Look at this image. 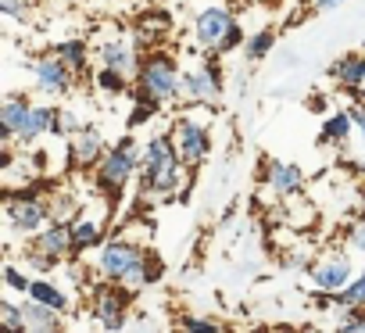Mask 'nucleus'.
<instances>
[{
  "mask_svg": "<svg viewBox=\"0 0 365 333\" xmlns=\"http://www.w3.org/2000/svg\"><path fill=\"white\" fill-rule=\"evenodd\" d=\"M97 276L125 283L133 290H143V287H154L165 276V262L150 247H143L140 240L115 233L97 247Z\"/></svg>",
  "mask_w": 365,
  "mask_h": 333,
  "instance_id": "nucleus-1",
  "label": "nucleus"
},
{
  "mask_svg": "<svg viewBox=\"0 0 365 333\" xmlns=\"http://www.w3.org/2000/svg\"><path fill=\"white\" fill-rule=\"evenodd\" d=\"M140 169H143V143L133 136V129H125L108 150L104 158L93 165V194L104 201V205H118L122 194L129 190L133 180H140Z\"/></svg>",
  "mask_w": 365,
  "mask_h": 333,
  "instance_id": "nucleus-2",
  "label": "nucleus"
},
{
  "mask_svg": "<svg viewBox=\"0 0 365 333\" xmlns=\"http://www.w3.org/2000/svg\"><path fill=\"white\" fill-rule=\"evenodd\" d=\"M133 97H147L161 108L182 101V68L175 54L168 51H147L136 76H133Z\"/></svg>",
  "mask_w": 365,
  "mask_h": 333,
  "instance_id": "nucleus-3",
  "label": "nucleus"
},
{
  "mask_svg": "<svg viewBox=\"0 0 365 333\" xmlns=\"http://www.w3.org/2000/svg\"><path fill=\"white\" fill-rule=\"evenodd\" d=\"M47 187L26 183V187H11L4 194V219H8V233L11 237H33L40 233L51 219H54V201L51 194H43Z\"/></svg>",
  "mask_w": 365,
  "mask_h": 333,
  "instance_id": "nucleus-4",
  "label": "nucleus"
},
{
  "mask_svg": "<svg viewBox=\"0 0 365 333\" xmlns=\"http://www.w3.org/2000/svg\"><path fill=\"white\" fill-rule=\"evenodd\" d=\"M226 97V68H222V54L205 51L201 65L182 68V101L194 108H219Z\"/></svg>",
  "mask_w": 365,
  "mask_h": 333,
  "instance_id": "nucleus-5",
  "label": "nucleus"
},
{
  "mask_svg": "<svg viewBox=\"0 0 365 333\" xmlns=\"http://www.w3.org/2000/svg\"><path fill=\"white\" fill-rule=\"evenodd\" d=\"M190 169L187 161H182V154H168L154 165H147V169L140 173V198H150V201H172V198H187L182 190H187L190 183Z\"/></svg>",
  "mask_w": 365,
  "mask_h": 333,
  "instance_id": "nucleus-6",
  "label": "nucleus"
},
{
  "mask_svg": "<svg viewBox=\"0 0 365 333\" xmlns=\"http://www.w3.org/2000/svg\"><path fill=\"white\" fill-rule=\"evenodd\" d=\"M129 312H133V287L101 276V283H93L90 290V319L101 329H125Z\"/></svg>",
  "mask_w": 365,
  "mask_h": 333,
  "instance_id": "nucleus-7",
  "label": "nucleus"
},
{
  "mask_svg": "<svg viewBox=\"0 0 365 333\" xmlns=\"http://www.w3.org/2000/svg\"><path fill=\"white\" fill-rule=\"evenodd\" d=\"M26 68H29V76H33V93H40V97H47V101H61V97H68L76 86H79V76L47 47L43 54H36L33 61H26Z\"/></svg>",
  "mask_w": 365,
  "mask_h": 333,
  "instance_id": "nucleus-8",
  "label": "nucleus"
},
{
  "mask_svg": "<svg viewBox=\"0 0 365 333\" xmlns=\"http://www.w3.org/2000/svg\"><path fill=\"white\" fill-rule=\"evenodd\" d=\"M172 133H175V143H179V154H182V161H187V169L190 173H197L201 165L212 158V125L205 122V118H197V115H175V122H172Z\"/></svg>",
  "mask_w": 365,
  "mask_h": 333,
  "instance_id": "nucleus-9",
  "label": "nucleus"
},
{
  "mask_svg": "<svg viewBox=\"0 0 365 333\" xmlns=\"http://www.w3.org/2000/svg\"><path fill=\"white\" fill-rule=\"evenodd\" d=\"M354 251H326L322 258H315L308 265V287L312 290H329V294H340L351 280H354Z\"/></svg>",
  "mask_w": 365,
  "mask_h": 333,
  "instance_id": "nucleus-10",
  "label": "nucleus"
},
{
  "mask_svg": "<svg viewBox=\"0 0 365 333\" xmlns=\"http://www.w3.org/2000/svg\"><path fill=\"white\" fill-rule=\"evenodd\" d=\"M61 111H65V108H58L54 101H33V108H29L22 129L15 133V143H19V147H33V143H40L43 136H58V140L65 136V140H68V129H65Z\"/></svg>",
  "mask_w": 365,
  "mask_h": 333,
  "instance_id": "nucleus-11",
  "label": "nucleus"
},
{
  "mask_svg": "<svg viewBox=\"0 0 365 333\" xmlns=\"http://www.w3.org/2000/svg\"><path fill=\"white\" fill-rule=\"evenodd\" d=\"M108 147H111V143H108L104 129L86 122L79 133L68 136V147H65V169H68V173H93V165L104 158Z\"/></svg>",
  "mask_w": 365,
  "mask_h": 333,
  "instance_id": "nucleus-12",
  "label": "nucleus"
},
{
  "mask_svg": "<svg viewBox=\"0 0 365 333\" xmlns=\"http://www.w3.org/2000/svg\"><path fill=\"white\" fill-rule=\"evenodd\" d=\"M262 183L265 190L276 198V201H294L301 198L308 176L297 161H287V158H265L262 161Z\"/></svg>",
  "mask_w": 365,
  "mask_h": 333,
  "instance_id": "nucleus-13",
  "label": "nucleus"
},
{
  "mask_svg": "<svg viewBox=\"0 0 365 333\" xmlns=\"http://www.w3.org/2000/svg\"><path fill=\"white\" fill-rule=\"evenodd\" d=\"M233 26H237V15H233L226 4H205V8L194 15L190 33H194V43H197L201 51H215Z\"/></svg>",
  "mask_w": 365,
  "mask_h": 333,
  "instance_id": "nucleus-14",
  "label": "nucleus"
},
{
  "mask_svg": "<svg viewBox=\"0 0 365 333\" xmlns=\"http://www.w3.org/2000/svg\"><path fill=\"white\" fill-rule=\"evenodd\" d=\"M111 212V208H108ZM108 212L97 215V212H86L79 208L72 215V247H76V258H83L86 251H97L104 240H108Z\"/></svg>",
  "mask_w": 365,
  "mask_h": 333,
  "instance_id": "nucleus-15",
  "label": "nucleus"
},
{
  "mask_svg": "<svg viewBox=\"0 0 365 333\" xmlns=\"http://www.w3.org/2000/svg\"><path fill=\"white\" fill-rule=\"evenodd\" d=\"M29 244H36L43 255H51L54 262H76V247H72V219H51L40 233L29 237Z\"/></svg>",
  "mask_w": 365,
  "mask_h": 333,
  "instance_id": "nucleus-16",
  "label": "nucleus"
},
{
  "mask_svg": "<svg viewBox=\"0 0 365 333\" xmlns=\"http://www.w3.org/2000/svg\"><path fill=\"white\" fill-rule=\"evenodd\" d=\"M93 54H97V65L122 68V72H129V76H136V68H140V61H143V51L133 43V36H129V40H125V36H108V40H101V43L93 47Z\"/></svg>",
  "mask_w": 365,
  "mask_h": 333,
  "instance_id": "nucleus-17",
  "label": "nucleus"
},
{
  "mask_svg": "<svg viewBox=\"0 0 365 333\" xmlns=\"http://www.w3.org/2000/svg\"><path fill=\"white\" fill-rule=\"evenodd\" d=\"M51 51L79 76V86L86 83V76H90V61L97 58L93 54V47L86 43V40H79V36H68V40H58V43H51Z\"/></svg>",
  "mask_w": 365,
  "mask_h": 333,
  "instance_id": "nucleus-18",
  "label": "nucleus"
},
{
  "mask_svg": "<svg viewBox=\"0 0 365 333\" xmlns=\"http://www.w3.org/2000/svg\"><path fill=\"white\" fill-rule=\"evenodd\" d=\"M358 136L354 133V118L347 108H336L329 115H322V125H319V147H347V140Z\"/></svg>",
  "mask_w": 365,
  "mask_h": 333,
  "instance_id": "nucleus-19",
  "label": "nucleus"
},
{
  "mask_svg": "<svg viewBox=\"0 0 365 333\" xmlns=\"http://www.w3.org/2000/svg\"><path fill=\"white\" fill-rule=\"evenodd\" d=\"M329 79L336 86H344L347 93L365 86V51H351V54H340L333 65H329Z\"/></svg>",
  "mask_w": 365,
  "mask_h": 333,
  "instance_id": "nucleus-20",
  "label": "nucleus"
},
{
  "mask_svg": "<svg viewBox=\"0 0 365 333\" xmlns=\"http://www.w3.org/2000/svg\"><path fill=\"white\" fill-rule=\"evenodd\" d=\"M29 108H33L29 93H8L4 97V104H0V140H15V133L22 129Z\"/></svg>",
  "mask_w": 365,
  "mask_h": 333,
  "instance_id": "nucleus-21",
  "label": "nucleus"
},
{
  "mask_svg": "<svg viewBox=\"0 0 365 333\" xmlns=\"http://www.w3.org/2000/svg\"><path fill=\"white\" fill-rule=\"evenodd\" d=\"M90 86H93V90L101 93V97L115 101V97H129V93H133V76H129V72H122V68H108V65H97V72H93Z\"/></svg>",
  "mask_w": 365,
  "mask_h": 333,
  "instance_id": "nucleus-22",
  "label": "nucleus"
},
{
  "mask_svg": "<svg viewBox=\"0 0 365 333\" xmlns=\"http://www.w3.org/2000/svg\"><path fill=\"white\" fill-rule=\"evenodd\" d=\"M26 297H33V301H40V304H47V308H54V312H61V315L72 312V297H68V290L58 287V283L47 280V276H33Z\"/></svg>",
  "mask_w": 365,
  "mask_h": 333,
  "instance_id": "nucleus-23",
  "label": "nucleus"
},
{
  "mask_svg": "<svg viewBox=\"0 0 365 333\" xmlns=\"http://www.w3.org/2000/svg\"><path fill=\"white\" fill-rule=\"evenodd\" d=\"M22 312H26L29 333H54V329H65V315L54 312V308H47V304H40V301H33V297L22 301Z\"/></svg>",
  "mask_w": 365,
  "mask_h": 333,
  "instance_id": "nucleus-24",
  "label": "nucleus"
},
{
  "mask_svg": "<svg viewBox=\"0 0 365 333\" xmlns=\"http://www.w3.org/2000/svg\"><path fill=\"white\" fill-rule=\"evenodd\" d=\"M272 51H276V29H272V26H262L258 33L247 36V43H244V61H247V65H258V61H265Z\"/></svg>",
  "mask_w": 365,
  "mask_h": 333,
  "instance_id": "nucleus-25",
  "label": "nucleus"
},
{
  "mask_svg": "<svg viewBox=\"0 0 365 333\" xmlns=\"http://www.w3.org/2000/svg\"><path fill=\"white\" fill-rule=\"evenodd\" d=\"M15 255H19V262H22L33 276H51L54 269H61V262H54L51 255H43V251H40L36 244H29V240H26V247L15 251Z\"/></svg>",
  "mask_w": 365,
  "mask_h": 333,
  "instance_id": "nucleus-26",
  "label": "nucleus"
},
{
  "mask_svg": "<svg viewBox=\"0 0 365 333\" xmlns=\"http://www.w3.org/2000/svg\"><path fill=\"white\" fill-rule=\"evenodd\" d=\"M0 280H4V287H8L11 294H19V297H26V294H29V283H33L29 269L19 265V262H4V265H0Z\"/></svg>",
  "mask_w": 365,
  "mask_h": 333,
  "instance_id": "nucleus-27",
  "label": "nucleus"
},
{
  "mask_svg": "<svg viewBox=\"0 0 365 333\" xmlns=\"http://www.w3.org/2000/svg\"><path fill=\"white\" fill-rule=\"evenodd\" d=\"M161 115V104H154V101H147V97H133V108H129V115H125V129H140V125H147V122H154Z\"/></svg>",
  "mask_w": 365,
  "mask_h": 333,
  "instance_id": "nucleus-28",
  "label": "nucleus"
},
{
  "mask_svg": "<svg viewBox=\"0 0 365 333\" xmlns=\"http://www.w3.org/2000/svg\"><path fill=\"white\" fill-rule=\"evenodd\" d=\"M0 326L11 329V333H29V326H26V312H22V301H15V297H0Z\"/></svg>",
  "mask_w": 365,
  "mask_h": 333,
  "instance_id": "nucleus-29",
  "label": "nucleus"
},
{
  "mask_svg": "<svg viewBox=\"0 0 365 333\" xmlns=\"http://www.w3.org/2000/svg\"><path fill=\"white\" fill-rule=\"evenodd\" d=\"M175 322H179L182 329H190V333H222V329H226V322H219V319H212V315H194V312H182Z\"/></svg>",
  "mask_w": 365,
  "mask_h": 333,
  "instance_id": "nucleus-30",
  "label": "nucleus"
},
{
  "mask_svg": "<svg viewBox=\"0 0 365 333\" xmlns=\"http://www.w3.org/2000/svg\"><path fill=\"white\" fill-rule=\"evenodd\" d=\"M336 301H340V308H351V304H361L365 308V269L354 272V280L336 294Z\"/></svg>",
  "mask_w": 365,
  "mask_h": 333,
  "instance_id": "nucleus-31",
  "label": "nucleus"
},
{
  "mask_svg": "<svg viewBox=\"0 0 365 333\" xmlns=\"http://www.w3.org/2000/svg\"><path fill=\"white\" fill-rule=\"evenodd\" d=\"M336 329H347V333H365V308H361V304H351V308H340V319H336Z\"/></svg>",
  "mask_w": 365,
  "mask_h": 333,
  "instance_id": "nucleus-32",
  "label": "nucleus"
},
{
  "mask_svg": "<svg viewBox=\"0 0 365 333\" xmlns=\"http://www.w3.org/2000/svg\"><path fill=\"white\" fill-rule=\"evenodd\" d=\"M344 244H347L354 255L365 258V215H358V219L347 222V230H344Z\"/></svg>",
  "mask_w": 365,
  "mask_h": 333,
  "instance_id": "nucleus-33",
  "label": "nucleus"
},
{
  "mask_svg": "<svg viewBox=\"0 0 365 333\" xmlns=\"http://www.w3.org/2000/svg\"><path fill=\"white\" fill-rule=\"evenodd\" d=\"M54 219H72L83 205H79V198L72 194V190H54Z\"/></svg>",
  "mask_w": 365,
  "mask_h": 333,
  "instance_id": "nucleus-34",
  "label": "nucleus"
},
{
  "mask_svg": "<svg viewBox=\"0 0 365 333\" xmlns=\"http://www.w3.org/2000/svg\"><path fill=\"white\" fill-rule=\"evenodd\" d=\"M244 43H247V33H244V26H240V19H237V26L222 36V43L215 47V54H222V58H230L233 51H244Z\"/></svg>",
  "mask_w": 365,
  "mask_h": 333,
  "instance_id": "nucleus-35",
  "label": "nucleus"
},
{
  "mask_svg": "<svg viewBox=\"0 0 365 333\" xmlns=\"http://www.w3.org/2000/svg\"><path fill=\"white\" fill-rule=\"evenodd\" d=\"M0 11L11 22H29L33 19V0H0Z\"/></svg>",
  "mask_w": 365,
  "mask_h": 333,
  "instance_id": "nucleus-36",
  "label": "nucleus"
},
{
  "mask_svg": "<svg viewBox=\"0 0 365 333\" xmlns=\"http://www.w3.org/2000/svg\"><path fill=\"white\" fill-rule=\"evenodd\" d=\"M344 108L351 111V118H354V133H358V140H361V147H365V101L351 97Z\"/></svg>",
  "mask_w": 365,
  "mask_h": 333,
  "instance_id": "nucleus-37",
  "label": "nucleus"
},
{
  "mask_svg": "<svg viewBox=\"0 0 365 333\" xmlns=\"http://www.w3.org/2000/svg\"><path fill=\"white\" fill-rule=\"evenodd\" d=\"M61 118H65V129H68V136H72V133H79V129L86 125V118H83L76 108H65V111H61Z\"/></svg>",
  "mask_w": 365,
  "mask_h": 333,
  "instance_id": "nucleus-38",
  "label": "nucleus"
},
{
  "mask_svg": "<svg viewBox=\"0 0 365 333\" xmlns=\"http://www.w3.org/2000/svg\"><path fill=\"white\" fill-rule=\"evenodd\" d=\"M283 262H287L290 269H308V265H312V258H308V251H304V247H294Z\"/></svg>",
  "mask_w": 365,
  "mask_h": 333,
  "instance_id": "nucleus-39",
  "label": "nucleus"
},
{
  "mask_svg": "<svg viewBox=\"0 0 365 333\" xmlns=\"http://www.w3.org/2000/svg\"><path fill=\"white\" fill-rule=\"evenodd\" d=\"M308 111L312 115H329V97L326 93H312L308 97Z\"/></svg>",
  "mask_w": 365,
  "mask_h": 333,
  "instance_id": "nucleus-40",
  "label": "nucleus"
},
{
  "mask_svg": "<svg viewBox=\"0 0 365 333\" xmlns=\"http://www.w3.org/2000/svg\"><path fill=\"white\" fill-rule=\"evenodd\" d=\"M344 4H347V0H312V11L315 15H326V11H336Z\"/></svg>",
  "mask_w": 365,
  "mask_h": 333,
  "instance_id": "nucleus-41",
  "label": "nucleus"
},
{
  "mask_svg": "<svg viewBox=\"0 0 365 333\" xmlns=\"http://www.w3.org/2000/svg\"><path fill=\"white\" fill-rule=\"evenodd\" d=\"M351 97H358V101H365V86H358V90H351Z\"/></svg>",
  "mask_w": 365,
  "mask_h": 333,
  "instance_id": "nucleus-42",
  "label": "nucleus"
},
{
  "mask_svg": "<svg viewBox=\"0 0 365 333\" xmlns=\"http://www.w3.org/2000/svg\"><path fill=\"white\" fill-rule=\"evenodd\" d=\"M361 176H365V161H361Z\"/></svg>",
  "mask_w": 365,
  "mask_h": 333,
  "instance_id": "nucleus-43",
  "label": "nucleus"
},
{
  "mask_svg": "<svg viewBox=\"0 0 365 333\" xmlns=\"http://www.w3.org/2000/svg\"><path fill=\"white\" fill-rule=\"evenodd\" d=\"M361 51H365V40H361Z\"/></svg>",
  "mask_w": 365,
  "mask_h": 333,
  "instance_id": "nucleus-44",
  "label": "nucleus"
}]
</instances>
